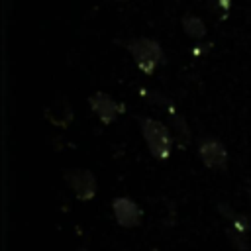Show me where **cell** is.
Listing matches in <instances>:
<instances>
[{"label":"cell","instance_id":"obj_5","mask_svg":"<svg viewBox=\"0 0 251 251\" xmlns=\"http://www.w3.org/2000/svg\"><path fill=\"white\" fill-rule=\"evenodd\" d=\"M112 208H114V216H116V220H118L120 226H124V227H135V226H139L141 212H139L137 204L131 198H126V196L116 198L114 204H112Z\"/></svg>","mask_w":251,"mask_h":251},{"label":"cell","instance_id":"obj_4","mask_svg":"<svg viewBox=\"0 0 251 251\" xmlns=\"http://www.w3.org/2000/svg\"><path fill=\"white\" fill-rule=\"evenodd\" d=\"M88 104L92 108V112L102 120V124H112L120 112H124V106L118 104L112 96H108L106 92H96L88 98Z\"/></svg>","mask_w":251,"mask_h":251},{"label":"cell","instance_id":"obj_9","mask_svg":"<svg viewBox=\"0 0 251 251\" xmlns=\"http://www.w3.org/2000/svg\"><path fill=\"white\" fill-rule=\"evenodd\" d=\"M171 116H173V114H171ZM173 126H175V131H176L178 141L184 145L186 139L190 137V133H188V129H186V126H184V120H182L180 116H173Z\"/></svg>","mask_w":251,"mask_h":251},{"label":"cell","instance_id":"obj_6","mask_svg":"<svg viewBox=\"0 0 251 251\" xmlns=\"http://www.w3.org/2000/svg\"><path fill=\"white\" fill-rule=\"evenodd\" d=\"M200 157H202L204 165L210 169H226V165H227L226 147L216 139H206L200 143Z\"/></svg>","mask_w":251,"mask_h":251},{"label":"cell","instance_id":"obj_1","mask_svg":"<svg viewBox=\"0 0 251 251\" xmlns=\"http://www.w3.org/2000/svg\"><path fill=\"white\" fill-rule=\"evenodd\" d=\"M139 126H141V133L147 141V147H149L151 155L159 161L169 159L171 147H173V137H171L169 129L161 122L151 120V118H141Z\"/></svg>","mask_w":251,"mask_h":251},{"label":"cell","instance_id":"obj_10","mask_svg":"<svg viewBox=\"0 0 251 251\" xmlns=\"http://www.w3.org/2000/svg\"><path fill=\"white\" fill-rule=\"evenodd\" d=\"M229 2H231V0H218V4H222V6H224V10H226V12H227V10H229Z\"/></svg>","mask_w":251,"mask_h":251},{"label":"cell","instance_id":"obj_2","mask_svg":"<svg viewBox=\"0 0 251 251\" xmlns=\"http://www.w3.org/2000/svg\"><path fill=\"white\" fill-rule=\"evenodd\" d=\"M127 51L131 53L135 65L139 67L141 73L151 75L159 63L163 61V49L157 41L149 39V37H135L127 43Z\"/></svg>","mask_w":251,"mask_h":251},{"label":"cell","instance_id":"obj_8","mask_svg":"<svg viewBox=\"0 0 251 251\" xmlns=\"http://www.w3.org/2000/svg\"><path fill=\"white\" fill-rule=\"evenodd\" d=\"M182 29L192 39H202L206 35V24L198 16H184L182 18Z\"/></svg>","mask_w":251,"mask_h":251},{"label":"cell","instance_id":"obj_7","mask_svg":"<svg viewBox=\"0 0 251 251\" xmlns=\"http://www.w3.org/2000/svg\"><path fill=\"white\" fill-rule=\"evenodd\" d=\"M45 118L57 127H67L71 124V120H73V110H71V106H69V102L65 98L63 100L57 98L51 106L45 108Z\"/></svg>","mask_w":251,"mask_h":251},{"label":"cell","instance_id":"obj_3","mask_svg":"<svg viewBox=\"0 0 251 251\" xmlns=\"http://www.w3.org/2000/svg\"><path fill=\"white\" fill-rule=\"evenodd\" d=\"M65 178L69 186L73 188L75 196L78 200H90L96 194V180L90 171L86 169H69L65 173Z\"/></svg>","mask_w":251,"mask_h":251}]
</instances>
